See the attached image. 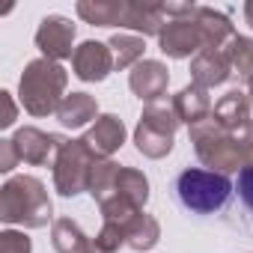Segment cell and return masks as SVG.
<instances>
[{"label": "cell", "mask_w": 253, "mask_h": 253, "mask_svg": "<svg viewBox=\"0 0 253 253\" xmlns=\"http://www.w3.org/2000/svg\"><path fill=\"white\" fill-rule=\"evenodd\" d=\"M95 113H98V104H95V98L86 95V92H72V95H66L63 104L57 107V119L66 125V128H84L89 119H98Z\"/></svg>", "instance_id": "obj_20"}, {"label": "cell", "mask_w": 253, "mask_h": 253, "mask_svg": "<svg viewBox=\"0 0 253 253\" xmlns=\"http://www.w3.org/2000/svg\"><path fill=\"white\" fill-rule=\"evenodd\" d=\"M122 244H125V229H122L119 223L104 220V226L98 229V235H95V241H92V250H95V253H116Z\"/></svg>", "instance_id": "obj_26"}, {"label": "cell", "mask_w": 253, "mask_h": 253, "mask_svg": "<svg viewBox=\"0 0 253 253\" xmlns=\"http://www.w3.org/2000/svg\"><path fill=\"white\" fill-rule=\"evenodd\" d=\"M167 84H170V72L164 63L158 60H140L134 66V72L128 75V86L131 92L140 98V101H161V95L167 92Z\"/></svg>", "instance_id": "obj_11"}, {"label": "cell", "mask_w": 253, "mask_h": 253, "mask_svg": "<svg viewBox=\"0 0 253 253\" xmlns=\"http://www.w3.org/2000/svg\"><path fill=\"white\" fill-rule=\"evenodd\" d=\"M33 244L24 232H15V229H6L0 232V253H30Z\"/></svg>", "instance_id": "obj_27"}, {"label": "cell", "mask_w": 253, "mask_h": 253, "mask_svg": "<svg viewBox=\"0 0 253 253\" xmlns=\"http://www.w3.org/2000/svg\"><path fill=\"white\" fill-rule=\"evenodd\" d=\"M66 84H69L66 69L60 63H54V60L39 57V60L24 66V75L18 81V98H21L27 113L48 116V113H54L63 104Z\"/></svg>", "instance_id": "obj_3"}, {"label": "cell", "mask_w": 253, "mask_h": 253, "mask_svg": "<svg viewBox=\"0 0 253 253\" xmlns=\"http://www.w3.org/2000/svg\"><path fill=\"white\" fill-rule=\"evenodd\" d=\"M173 191H176L185 211H191V214H217L229 203L235 188L226 179V173L188 167V170H182L176 176Z\"/></svg>", "instance_id": "obj_4"}, {"label": "cell", "mask_w": 253, "mask_h": 253, "mask_svg": "<svg viewBox=\"0 0 253 253\" xmlns=\"http://www.w3.org/2000/svg\"><path fill=\"white\" fill-rule=\"evenodd\" d=\"M51 214H54L51 197L36 176H15L0 188V220L3 223L42 229L48 226Z\"/></svg>", "instance_id": "obj_2"}, {"label": "cell", "mask_w": 253, "mask_h": 253, "mask_svg": "<svg viewBox=\"0 0 253 253\" xmlns=\"http://www.w3.org/2000/svg\"><path fill=\"white\" fill-rule=\"evenodd\" d=\"M194 18H197V24H200V33H203L206 51H223V48H226V42L235 36L232 21H229L223 12L211 9V6H197Z\"/></svg>", "instance_id": "obj_17"}, {"label": "cell", "mask_w": 253, "mask_h": 253, "mask_svg": "<svg viewBox=\"0 0 253 253\" xmlns=\"http://www.w3.org/2000/svg\"><path fill=\"white\" fill-rule=\"evenodd\" d=\"M72 69L81 81H89V84H98L110 75V69H116L113 63V51L110 45L104 42H84L75 48V57H72Z\"/></svg>", "instance_id": "obj_10"}, {"label": "cell", "mask_w": 253, "mask_h": 253, "mask_svg": "<svg viewBox=\"0 0 253 253\" xmlns=\"http://www.w3.org/2000/svg\"><path fill=\"white\" fill-rule=\"evenodd\" d=\"M92 253H95V250H92Z\"/></svg>", "instance_id": "obj_33"}, {"label": "cell", "mask_w": 253, "mask_h": 253, "mask_svg": "<svg viewBox=\"0 0 253 253\" xmlns=\"http://www.w3.org/2000/svg\"><path fill=\"white\" fill-rule=\"evenodd\" d=\"M244 18H247V24L253 27V0H250V3L244 6Z\"/></svg>", "instance_id": "obj_31"}, {"label": "cell", "mask_w": 253, "mask_h": 253, "mask_svg": "<svg viewBox=\"0 0 253 253\" xmlns=\"http://www.w3.org/2000/svg\"><path fill=\"white\" fill-rule=\"evenodd\" d=\"M158 48L173 57V60H185L191 54H200L206 51V42H203V33H200V24L197 18H173L164 24L161 36H158Z\"/></svg>", "instance_id": "obj_7"}, {"label": "cell", "mask_w": 253, "mask_h": 253, "mask_svg": "<svg viewBox=\"0 0 253 253\" xmlns=\"http://www.w3.org/2000/svg\"><path fill=\"white\" fill-rule=\"evenodd\" d=\"M125 203V206H131V209H143L146 200H149V179L134 170V167H122L119 176H116V185L110 191V197L104 203ZM101 206V203H98Z\"/></svg>", "instance_id": "obj_15"}, {"label": "cell", "mask_w": 253, "mask_h": 253, "mask_svg": "<svg viewBox=\"0 0 253 253\" xmlns=\"http://www.w3.org/2000/svg\"><path fill=\"white\" fill-rule=\"evenodd\" d=\"M75 24L66 18V15H45L39 21V30H36V48L42 51L45 60H66V57H75Z\"/></svg>", "instance_id": "obj_8"}, {"label": "cell", "mask_w": 253, "mask_h": 253, "mask_svg": "<svg viewBox=\"0 0 253 253\" xmlns=\"http://www.w3.org/2000/svg\"><path fill=\"white\" fill-rule=\"evenodd\" d=\"M247 95H250V101H253V81L247 84Z\"/></svg>", "instance_id": "obj_32"}, {"label": "cell", "mask_w": 253, "mask_h": 253, "mask_svg": "<svg viewBox=\"0 0 253 253\" xmlns=\"http://www.w3.org/2000/svg\"><path fill=\"white\" fill-rule=\"evenodd\" d=\"M211 119L217 125H223V128L229 131H244L253 125V101L247 92L241 89H229L226 95H220V101L214 104L211 110Z\"/></svg>", "instance_id": "obj_12"}, {"label": "cell", "mask_w": 253, "mask_h": 253, "mask_svg": "<svg viewBox=\"0 0 253 253\" xmlns=\"http://www.w3.org/2000/svg\"><path fill=\"white\" fill-rule=\"evenodd\" d=\"M164 6L161 3H128L122 27L134 30L137 36H161L164 30Z\"/></svg>", "instance_id": "obj_18"}, {"label": "cell", "mask_w": 253, "mask_h": 253, "mask_svg": "<svg viewBox=\"0 0 253 253\" xmlns=\"http://www.w3.org/2000/svg\"><path fill=\"white\" fill-rule=\"evenodd\" d=\"M176 128H179V116H176L173 104L152 101L143 107V116L134 128V143L146 158H164L173 149Z\"/></svg>", "instance_id": "obj_5"}, {"label": "cell", "mask_w": 253, "mask_h": 253, "mask_svg": "<svg viewBox=\"0 0 253 253\" xmlns=\"http://www.w3.org/2000/svg\"><path fill=\"white\" fill-rule=\"evenodd\" d=\"M107 45H110V51H113L116 69L137 66V63L143 60V51H146V42H143V36H137V33H116Z\"/></svg>", "instance_id": "obj_23"}, {"label": "cell", "mask_w": 253, "mask_h": 253, "mask_svg": "<svg viewBox=\"0 0 253 253\" xmlns=\"http://www.w3.org/2000/svg\"><path fill=\"white\" fill-rule=\"evenodd\" d=\"M128 0H81L78 15L95 27H122Z\"/></svg>", "instance_id": "obj_19"}, {"label": "cell", "mask_w": 253, "mask_h": 253, "mask_svg": "<svg viewBox=\"0 0 253 253\" xmlns=\"http://www.w3.org/2000/svg\"><path fill=\"white\" fill-rule=\"evenodd\" d=\"M18 161H21V158H18L15 146H12V137H6V140H0V170H3V173H12Z\"/></svg>", "instance_id": "obj_29"}, {"label": "cell", "mask_w": 253, "mask_h": 253, "mask_svg": "<svg viewBox=\"0 0 253 253\" xmlns=\"http://www.w3.org/2000/svg\"><path fill=\"white\" fill-rule=\"evenodd\" d=\"M84 143H86L98 158L113 155V152L125 143V125H122V119L113 116V113L98 116V119L92 122V128L84 134Z\"/></svg>", "instance_id": "obj_13"}, {"label": "cell", "mask_w": 253, "mask_h": 253, "mask_svg": "<svg viewBox=\"0 0 253 253\" xmlns=\"http://www.w3.org/2000/svg\"><path fill=\"white\" fill-rule=\"evenodd\" d=\"M12 146H15V152H18V158H21L24 164L42 167V164H48L51 158H57V149L63 146V137L45 134V131L33 128V125H24V128L15 131Z\"/></svg>", "instance_id": "obj_9"}, {"label": "cell", "mask_w": 253, "mask_h": 253, "mask_svg": "<svg viewBox=\"0 0 253 253\" xmlns=\"http://www.w3.org/2000/svg\"><path fill=\"white\" fill-rule=\"evenodd\" d=\"M98 161V155L81 140H63V146L57 149L54 158V188L60 197H78L81 191H86L89 182V170Z\"/></svg>", "instance_id": "obj_6"}, {"label": "cell", "mask_w": 253, "mask_h": 253, "mask_svg": "<svg viewBox=\"0 0 253 253\" xmlns=\"http://www.w3.org/2000/svg\"><path fill=\"white\" fill-rule=\"evenodd\" d=\"M51 241L57 253H92L89 238L72 217H57L51 226Z\"/></svg>", "instance_id": "obj_21"}, {"label": "cell", "mask_w": 253, "mask_h": 253, "mask_svg": "<svg viewBox=\"0 0 253 253\" xmlns=\"http://www.w3.org/2000/svg\"><path fill=\"white\" fill-rule=\"evenodd\" d=\"M235 191H238V200H241V206H244V209L253 214V167H247V170H241V173H238Z\"/></svg>", "instance_id": "obj_28"}, {"label": "cell", "mask_w": 253, "mask_h": 253, "mask_svg": "<svg viewBox=\"0 0 253 253\" xmlns=\"http://www.w3.org/2000/svg\"><path fill=\"white\" fill-rule=\"evenodd\" d=\"M119 170H122V167H119L116 161H110V158H98V161L92 164V170H89V182H86V191L92 194L95 203H104V200L110 197Z\"/></svg>", "instance_id": "obj_24"}, {"label": "cell", "mask_w": 253, "mask_h": 253, "mask_svg": "<svg viewBox=\"0 0 253 253\" xmlns=\"http://www.w3.org/2000/svg\"><path fill=\"white\" fill-rule=\"evenodd\" d=\"M161 238V226L152 214L140 211L137 217H131L125 223V244L134 247V250H152Z\"/></svg>", "instance_id": "obj_22"}, {"label": "cell", "mask_w": 253, "mask_h": 253, "mask_svg": "<svg viewBox=\"0 0 253 253\" xmlns=\"http://www.w3.org/2000/svg\"><path fill=\"white\" fill-rule=\"evenodd\" d=\"M0 95H3V116H0V125H3V128H9V125L15 122V101H12L9 92H0Z\"/></svg>", "instance_id": "obj_30"}, {"label": "cell", "mask_w": 253, "mask_h": 253, "mask_svg": "<svg viewBox=\"0 0 253 253\" xmlns=\"http://www.w3.org/2000/svg\"><path fill=\"white\" fill-rule=\"evenodd\" d=\"M223 54H226L232 72H235L241 81L250 84V81H253V39H247V36H232V39L226 42Z\"/></svg>", "instance_id": "obj_25"}, {"label": "cell", "mask_w": 253, "mask_h": 253, "mask_svg": "<svg viewBox=\"0 0 253 253\" xmlns=\"http://www.w3.org/2000/svg\"><path fill=\"white\" fill-rule=\"evenodd\" d=\"M229 75H232V66H229V60H226L223 51H200L191 60V78L203 89H211V86L226 84Z\"/></svg>", "instance_id": "obj_14"}, {"label": "cell", "mask_w": 253, "mask_h": 253, "mask_svg": "<svg viewBox=\"0 0 253 253\" xmlns=\"http://www.w3.org/2000/svg\"><path fill=\"white\" fill-rule=\"evenodd\" d=\"M170 104H173L179 122H188V128H191V125H197V122H203V119H209L211 110H214L209 89H203V86H197V84L179 89L176 98H173Z\"/></svg>", "instance_id": "obj_16"}, {"label": "cell", "mask_w": 253, "mask_h": 253, "mask_svg": "<svg viewBox=\"0 0 253 253\" xmlns=\"http://www.w3.org/2000/svg\"><path fill=\"white\" fill-rule=\"evenodd\" d=\"M191 143L197 158L214 173H241L253 167V125L244 131H229L209 116L191 125Z\"/></svg>", "instance_id": "obj_1"}]
</instances>
